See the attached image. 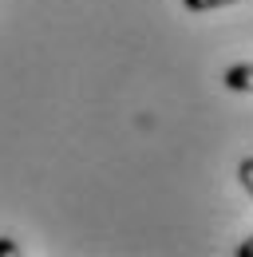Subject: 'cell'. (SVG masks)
Here are the masks:
<instances>
[{
    "instance_id": "cell-1",
    "label": "cell",
    "mask_w": 253,
    "mask_h": 257,
    "mask_svg": "<svg viewBox=\"0 0 253 257\" xmlns=\"http://www.w3.org/2000/svg\"><path fill=\"white\" fill-rule=\"evenodd\" d=\"M225 87L229 91H253V64H237L225 71Z\"/></svg>"
},
{
    "instance_id": "cell-2",
    "label": "cell",
    "mask_w": 253,
    "mask_h": 257,
    "mask_svg": "<svg viewBox=\"0 0 253 257\" xmlns=\"http://www.w3.org/2000/svg\"><path fill=\"white\" fill-rule=\"evenodd\" d=\"M190 12H210V8H225V4H237V0H182Z\"/></svg>"
},
{
    "instance_id": "cell-3",
    "label": "cell",
    "mask_w": 253,
    "mask_h": 257,
    "mask_svg": "<svg viewBox=\"0 0 253 257\" xmlns=\"http://www.w3.org/2000/svg\"><path fill=\"white\" fill-rule=\"evenodd\" d=\"M237 178H241V186H245V190H249V198H253V159H241Z\"/></svg>"
},
{
    "instance_id": "cell-4",
    "label": "cell",
    "mask_w": 253,
    "mask_h": 257,
    "mask_svg": "<svg viewBox=\"0 0 253 257\" xmlns=\"http://www.w3.org/2000/svg\"><path fill=\"white\" fill-rule=\"evenodd\" d=\"M4 253H20V245H16L12 237H0V257H4Z\"/></svg>"
},
{
    "instance_id": "cell-5",
    "label": "cell",
    "mask_w": 253,
    "mask_h": 257,
    "mask_svg": "<svg viewBox=\"0 0 253 257\" xmlns=\"http://www.w3.org/2000/svg\"><path fill=\"white\" fill-rule=\"evenodd\" d=\"M237 257H253V237H249V241H241V245H237Z\"/></svg>"
}]
</instances>
